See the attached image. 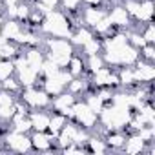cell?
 I'll list each match as a JSON object with an SVG mask.
<instances>
[{
    "label": "cell",
    "instance_id": "f546056e",
    "mask_svg": "<svg viewBox=\"0 0 155 155\" xmlns=\"http://www.w3.org/2000/svg\"><path fill=\"white\" fill-rule=\"evenodd\" d=\"M4 11H6V4L0 0V15H4Z\"/></svg>",
    "mask_w": 155,
    "mask_h": 155
},
{
    "label": "cell",
    "instance_id": "83f0119b",
    "mask_svg": "<svg viewBox=\"0 0 155 155\" xmlns=\"http://www.w3.org/2000/svg\"><path fill=\"white\" fill-rule=\"evenodd\" d=\"M38 2H42L46 8H49L51 11L53 9H58V6H60V0H38Z\"/></svg>",
    "mask_w": 155,
    "mask_h": 155
},
{
    "label": "cell",
    "instance_id": "1f68e13d",
    "mask_svg": "<svg viewBox=\"0 0 155 155\" xmlns=\"http://www.w3.org/2000/svg\"><path fill=\"white\" fill-rule=\"evenodd\" d=\"M2 148H4V144H2V137H0V151H2Z\"/></svg>",
    "mask_w": 155,
    "mask_h": 155
},
{
    "label": "cell",
    "instance_id": "8992f818",
    "mask_svg": "<svg viewBox=\"0 0 155 155\" xmlns=\"http://www.w3.org/2000/svg\"><path fill=\"white\" fill-rule=\"evenodd\" d=\"M108 18L111 20V24H113L117 29H122V31L131 26V17L128 15V11L124 9L122 4H113V6H110V9H108Z\"/></svg>",
    "mask_w": 155,
    "mask_h": 155
},
{
    "label": "cell",
    "instance_id": "9a60e30c",
    "mask_svg": "<svg viewBox=\"0 0 155 155\" xmlns=\"http://www.w3.org/2000/svg\"><path fill=\"white\" fill-rule=\"evenodd\" d=\"M9 130L11 131H17V133H31L33 131V126H31V119L29 115H20V113H15L9 120Z\"/></svg>",
    "mask_w": 155,
    "mask_h": 155
},
{
    "label": "cell",
    "instance_id": "7402d4cb",
    "mask_svg": "<svg viewBox=\"0 0 155 155\" xmlns=\"http://www.w3.org/2000/svg\"><path fill=\"white\" fill-rule=\"evenodd\" d=\"M0 88L6 90V91H9V93H13V95H17V97H18V93H20V90H22V86H20V82L17 81L15 75L4 79L2 82H0Z\"/></svg>",
    "mask_w": 155,
    "mask_h": 155
},
{
    "label": "cell",
    "instance_id": "603a6c76",
    "mask_svg": "<svg viewBox=\"0 0 155 155\" xmlns=\"http://www.w3.org/2000/svg\"><path fill=\"white\" fill-rule=\"evenodd\" d=\"M64 13H79L82 8V0H60V6H58Z\"/></svg>",
    "mask_w": 155,
    "mask_h": 155
},
{
    "label": "cell",
    "instance_id": "5bb4252c",
    "mask_svg": "<svg viewBox=\"0 0 155 155\" xmlns=\"http://www.w3.org/2000/svg\"><path fill=\"white\" fill-rule=\"evenodd\" d=\"M24 57H26L28 66L40 73V68H42V64H44V60H46V51H42V49H38V48H26Z\"/></svg>",
    "mask_w": 155,
    "mask_h": 155
},
{
    "label": "cell",
    "instance_id": "cb8c5ba5",
    "mask_svg": "<svg viewBox=\"0 0 155 155\" xmlns=\"http://www.w3.org/2000/svg\"><path fill=\"white\" fill-rule=\"evenodd\" d=\"M15 75V64L13 60H8V58H2L0 60V82L8 77H13Z\"/></svg>",
    "mask_w": 155,
    "mask_h": 155
},
{
    "label": "cell",
    "instance_id": "4316f807",
    "mask_svg": "<svg viewBox=\"0 0 155 155\" xmlns=\"http://www.w3.org/2000/svg\"><path fill=\"white\" fill-rule=\"evenodd\" d=\"M15 101H17V95H13V93L0 88V106H13Z\"/></svg>",
    "mask_w": 155,
    "mask_h": 155
},
{
    "label": "cell",
    "instance_id": "d6986e66",
    "mask_svg": "<svg viewBox=\"0 0 155 155\" xmlns=\"http://www.w3.org/2000/svg\"><path fill=\"white\" fill-rule=\"evenodd\" d=\"M81 51H82V55H84V57L102 53V38H101V37H93L91 40H88V42L81 48Z\"/></svg>",
    "mask_w": 155,
    "mask_h": 155
},
{
    "label": "cell",
    "instance_id": "4dcf8cb0",
    "mask_svg": "<svg viewBox=\"0 0 155 155\" xmlns=\"http://www.w3.org/2000/svg\"><path fill=\"white\" fill-rule=\"evenodd\" d=\"M4 20H6V17H4V15H0V31H2V26H4Z\"/></svg>",
    "mask_w": 155,
    "mask_h": 155
},
{
    "label": "cell",
    "instance_id": "277c9868",
    "mask_svg": "<svg viewBox=\"0 0 155 155\" xmlns=\"http://www.w3.org/2000/svg\"><path fill=\"white\" fill-rule=\"evenodd\" d=\"M29 140L33 151H53V150L60 151L57 146V137L49 135L48 131H31Z\"/></svg>",
    "mask_w": 155,
    "mask_h": 155
},
{
    "label": "cell",
    "instance_id": "ffe728a7",
    "mask_svg": "<svg viewBox=\"0 0 155 155\" xmlns=\"http://www.w3.org/2000/svg\"><path fill=\"white\" fill-rule=\"evenodd\" d=\"M0 51H2V58L13 60V58L22 51V48H20L17 42H13V40H6L2 46H0Z\"/></svg>",
    "mask_w": 155,
    "mask_h": 155
},
{
    "label": "cell",
    "instance_id": "8fae6325",
    "mask_svg": "<svg viewBox=\"0 0 155 155\" xmlns=\"http://www.w3.org/2000/svg\"><path fill=\"white\" fill-rule=\"evenodd\" d=\"M153 9H155L153 0H139V11H137L133 22H135V24L151 22V20H153Z\"/></svg>",
    "mask_w": 155,
    "mask_h": 155
},
{
    "label": "cell",
    "instance_id": "ac0fdd59",
    "mask_svg": "<svg viewBox=\"0 0 155 155\" xmlns=\"http://www.w3.org/2000/svg\"><path fill=\"white\" fill-rule=\"evenodd\" d=\"M84 150L90 151V153H108V146H106L104 137H99V135H95V133L90 135L88 142L84 144Z\"/></svg>",
    "mask_w": 155,
    "mask_h": 155
},
{
    "label": "cell",
    "instance_id": "6da1fadb",
    "mask_svg": "<svg viewBox=\"0 0 155 155\" xmlns=\"http://www.w3.org/2000/svg\"><path fill=\"white\" fill-rule=\"evenodd\" d=\"M38 33H42V37H57V38H69L73 33V26L69 17L58 8L53 9L46 15Z\"/></svg>",
    "mask_w": 155,
    "mask_h": 155
},
{
    "label": "cell",
    "instance_id": "d4e9b609",
    "mask_svg": "<svg viewBox=\"0 0 155 155\" xmlns=\"http://www.w3.org/2000/svg\"><path fill=\"white\" fill-rule=\"evenodd\" d=\"M139 31H140L142 38L146 40V44H153V42H155V26H153V20H151V22L142 24Z\"/></svg>",
    "mask_w": 155,
    "mask_h": 155
},
{
    "label": "cell",
    "instance_id": "f1b7e54d",
    "mask_svg": "<svg viewBox=\"0 0 155 155\" xmlns=\"http://www.w3.org/2000/svg\"><path fill=\"white\" fill-rule=\"evenodd\" d=\"M84 6H104L106 0H82Z\"/></svg>",
    "mask_w": 155,
    "mask_h": 155
},
{
    "label": "cell",
    "instance_id": "3957f363",
    "mask_svg": "<svg viewBox=\"0 0 155 155\" xmlns=\"http://www.w3.org/2000/svg\"><path fill=\"white\" fill-rule=\"evenodd\" d=\"M2 151H15V153H28V151H33L31 150V140H29V135L28 133H17V131H8L4 137H2Z\"/></svg>",
    "mask_w": 155,
    "mask_h": 155
},
{
    "label": "cell",
    "instance_id": "5b68a950",
    "mask_svg": "<svg viewBox=\"0 0 155 155\" xmlns=\"http://www.w3.org/2000/svg\"><path fill=\"white\" fill-rule=\"evenodd\" d=\"M133 77H135L137 84L153 82V79H155V66H153V62H146V60L139 58L133 64Z\"/></svg>",
    "mask_w": 155,
    "mask_h": 155
},
{
    "label": "cell",
    "instance_id": "30bf717a",
    "mask_svg": "<svg viewBox=\"0 0 155 155\" xmlns=\"http://www.w3.org/2000/svg\"><path fill=\"white\" fill-rule=\"evenodd\" d=\"M75 101H77V97L64 90V91H62V93H58L57 97H51L49 110H51V111H60V113H64L68 108H71V106H73V102H75Z\"/></svg>",
    "mask_w": 155,
    "mask_h": 155
},
{
    "label": "cell",
    "instance_id": "4fadbf2b",
    "mask_svg": "<svg viewBox=\"0 0 155 155\" xmlns=\"http://www.w3.org/2000/svg\"><path fill=\"white\" fill-rule=\"evenodd\" d=\"M104 140H106L108 151H122V146H124V140H126V133L122 130H110L104 135Z\"/></svg>",
    "mask_w": 155,
    "mask_h": 155
},
{
    "label": "cell",
    "instance_id": "44dd1931",
    "mask_svg": "<svg viewBox=\"0 0 155 155\" xmlns=\"http://www.w3.org/2000/svg\"><path fill=\"white\" fill-rule=\"evenodd\" d=\"M102 66H106V62H104V58H102V53H97V55H90V57H86V71L91 75V73H95L97 69H101Z\"/></svg>",
    "mask_w": 155,
    "mask_h": 155
},
{
    "label": "cell",
    "instance_id": "9c48e42d",
    "mask_svg": "<svg viewBox=\"0 0 155 155\" xmlns=\"http://www.w3.org/2000/svg\"><path fill=\"white\" fill-rule=\"evenodd\" d=\"M66 69L71 73V77H86V75H90L86 71V57L82 53H73L68 66H66Z\"/></svg>",
    "mask_w": 155,
    "mask_h": 155
},
{
    "label": "cell",
    "instance_id": "7a4b0ae2",
    "mask_svg": "<svg viewBox=\"0 0 155 155\" xmlns=\"http://www.w3.org/2000/svg\"><path fill=\"white\" fill-rule=\"evenodd\" d=\"M18 99L24 101L31 110H49V104H51V97L38 86L22 88L18 93Z\"/></svg>",
    "mask_w": 155,
    "mask_h": 155
},
{
    "label": "cell",
    "instance_id": "484cf974",
    "mask_svg": "<svg viewBox=\"0 0 155 155\" xmlns=\"http://www.w3.org/2000/svg\"><path fill=\"white\" fill-rule=\"evenodd\" d=\"M139 58H142L146 62H155V46L153 44H144L139 49Z\"/></svg>",
    "mask_w": 155,
    "mask_h": 155
},
{
    "label": "cell",
    "instance_id": "52a82bcc",
    "mask_svg": "<svg viewBox=\"0 0 155 155\" xmlns=\"http://www.w3.org/2000/svg\"><path fill=\"white\" fill-rule=\"evenodd\" d=\"M106 15H108V8L106 6H84L81 9V20L88 28H93Z\"/></svg>",
    "mask_w": 155,
    "mask_h": 155
},
{
    "label": "cell",
    "instance_id": "d6a6232c",
    "mask_svg": "<svg viewBox=\"0 0 155 155\" xmlns=\"http://www.w3.org/2000/svg\"><path fill=\"white\" fill-rule=\"evenodd\" d=\"M0 60H2V51H0Z\"/></svg>",
    "mask_w": 155,
    "mask_h": 155
},
{
    "label": "cell",
    "instance_id": "7c38bea8",
    "mask_svg": "<svg viewBox=\"0 0 155 155\" xmlns=\"http://www.w3.org/2000/svg\"><path fill=\"white\" fill-rule=\"evenodd\" d=\"M33 131H48L49 126V110H31L29 113Z\"/></svg>",
    "mask_w": 155,
    "mask_h": 155
},
{
    "label": "cell",
    "instance_id": "2e32d148",
    "mask_svg": "<svg viewBox=\"0 0 155 155\" xmlns=\"http://www.w3.org/2000/svg\"><path fill=\"white\" fill-rule=\"evenodd\" d=\"M22 29H24V24H22L20 20H17V18H6L0 35H2L4 38H8V40H15L17 35H18Z\"/></svg>",
    "mask_w": 155,
    "mask_h": 155
},
{
    "label": "cell",
    "instance_id": "e0dca14e",
    "mask_svg": "<svg viewBox=\"0 0 155 155\" xmlns=\"http://www.w3.org/2000/svg\"><path fill=\"white\" fill-rule=\"evenodd\" d=\"M66 122H68V117H66L64 113H60V111H51V110H49V126H48V133L53 135V137H57L58 131L64 128Z\"/></svg>",
    "mask_w": 155,
    "mask_h": 155
},
{
    "label": "cell",
    "instance_id": "ba28073f",
    "mask_svg": "<svg viewBox=\"0 0 155 155\" xmlns=\"http://www.w3.org/2000/svg\"><path fill=\"white\" fill-rule=\"evenodd\" d=\"M146 140H142L139 137V133H128L126 135V140H124V146H122V151L128 153V155H139V153H144L146 151Z\"/></svg>",
    "mask_w": 155,
    "mask_h": 155
}]
</instances>
